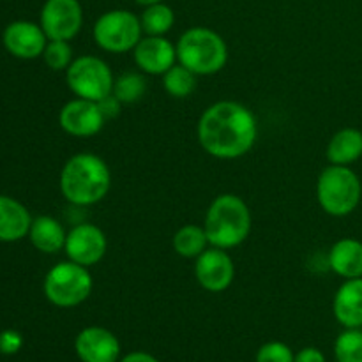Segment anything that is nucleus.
I'll list each match as a JSON object with an SVG mask.
<instances>
[{
  "instance_id": "obj_32",
  "label": "nucleus",
  "mask_w": 362,
  "mask_h": 362,
  "mask_svg": "<svg viewBox=\"0 0 362 362\" xmlns=\"http://www.w3.org/2000/svg\"><path fill=\"white\" fill-rule=\"evenodd\" d=\"M134 2H136L138 6H144V7H147V6H152V4L163 2V0H134Z\"/></svg>"
},
{
  "instance_id": "obj_23",
  "label": "nucleus",
  "mask_w": 362,
  "mask_h": 362,
  "mask_svg": "<svg viewBox=\"0 0 362 362\" xmlns=\"http://www.w3.org/2000/svg\"><path fill=\"white\" fill-rule=\"evenodd\" d=\"M140 23L145 35H165L175 25V13L165 2L152 4V6L144 7Z\"/></svg>"
},
{
  "instance_id": "obj_14",
  "label": "nucleus",
  "mask_w": 362,
  "mask_h": 362,
  "mask_svg": "<svg viewBox=\"0 0 362 362\" xmlns=\"http://www.w3.org/2000/svg\"><path fill=\"white\" fill-rule=\"evenodd\" d=\"M138 69L152 76H163L177 64V48L165 35H144L133 49Z\"/></svg>"
},
{
  "instance_id": "obj_30",
  "label": "nucleus",
  "mask_w": 362,
  "mask_h": 362,
  "mask_svg": "<svg viewBox=\"0 0 362 362\" xmlns=\"http://www.w3.org/2000/svg\"><path fill=\"white\" fill-rule=\"evenodd\" d=\"M293 362H325V356L322 354V350L315 349V346H306L296 354Z\"/></svg>"
},
{
  "instance_id": "obj_13",
  "label": "nucleus",
  "mask_w": 362,
  "mask_h": 362,
  "mask_svg": "<svg viewBox=\"0 0 362 362\" xmlns=\"http://www.w3.org/2000/svg\"><path fill=\"white\" fill-rule=\"evenodd\" d=\"M74 352L81 362H119L120 341L110 329L90 325L78 332Z\"/></svg>"
},
{
  "instance_id": "obj_4",
  "label": "nucleus",
  "mask_w": 362,
  "mask_h": 362,
  "mask_svg": "<svg viewBox=\"0 0 362 362\" xmlns=\"http://www.w3.org/2000/svg\"><path fill=\"white\" fill-rule=\"evenodd\" d=\"M177 62L193 71L197 76H212L225 69L228 62V46L216 30L207 27H191L175 45Z\"/></svg>"
},
{
  "instance_id": "obj_25",
  "label": "nucleus",
  "mask_w": 362,
  "mask_h": 362,
  "mask_svg": "<svg viewBox=\"0 0 362 362\" xmlns=\"http://www.w3.org/2000/svg\"><path fill=\"white\" fill-rule=\"evenodd\" d=\"M336 362H362V331L345 329L334 341Z\"/></svg>"
},
{
  "instance_id": "obj_21",
  "label": "nucleus",
  "mask_w": 362,
  "mask_h": 362,
  "mask_svg": "<svg viewBox=\"0 0 362 362\" xmlns=\"http://www.w3.org/2000/svg\"><path fill=\"white\" fill-rule=\"evenodd\" d=\"M173 250L182 258H194L197 260L211 244H209L207 233L204 226L184 225L173 235Z\"/></svg>"
},
{
  "instance_id": "obj_27",
  "label": "nucleus",
  "mask_w": 362,
  "mask_h": 362,
  "mask_svg": "<svg viewBox=\"0 0 362 362\" xmlns=\"http://www.w3.org/2000/svg\"><path fill=\"white\" fill-rule=\"evenodd\" d=\"M257 362H293L296 354L292 352L286 343L281 341H269L258 349Z\"/></svg>"
},
{
  "instance_id": "obj_8",
  "label": "nucleus",
  "mask_w": 362,
  "mask_h": 362,
  "mask_svg": "<svg viewBox=\"0 0 362 362\" xmlns=\"http://www.w3.org/2000/svg\"><path fill=\"white\" fill-rule=\"evenodd\" d=\"M66 83L76 98L99 103L112 94L115 76L103 59L95 55H81L67 67Z\"/></svg>"
},
{
  "instance_id": "obj_31",
  "label": "nucleus",
  "mask_w": 362,
  "mask_h": 362,
  "mask_svg": "<svg viewBox=\"0 0 362 362\" xmlns=\"http://www.w3.org/2000/svg\"><path fill=\"white\" fill-rule=\"evenodd\" d=\"M119 362H159L158 359H156L152 354H147V352H129L126 354L124 357H120Z\"/></svg>"
},
{
  "instance_id": "obj_1",
  "label": "nucleus",
  "mask_w": 362,
  "mask_h": 362,
  "mask_svg": "<svg viewBox=\"0 0 362 362\" xmlns=\"http://www.w3.org/2000/svg\"><path fill=\"white\" fill-rule=\"evenodd\" d=\"M197 134L209 156L232 161L253 148L258 136L257 117L243 103L218 101L202 113Z\"/></svg>"
},
{
  "instance_id": "obj_16",
  "label": "nucleus",
  "mask_w": 362,
  "mask_h": 362,
  "mask_svg": "<svg viewBox=\"0 0 362 362\" xmlns=\"http://www.w3.org/2000/svg\"><path fill=\"white\" fill-rule=\"evenodd\" d=\"M334 318L345 329L362 327V278L345 279L332 299Z\"/></svg>"
},
{
  "instance_id": "obj_29",
  "label": "nucleus",
  "mask_w": 362,
  "mask_h": 362,
  "mask_svg": "<svg viewBox=\"0 0 362 362\" xmlns=\"http://www.w3.org/2000/svg\"><path fill=\"white\" fill-rule=\"evenodd\" d=\"M98 105H99V108H101V112L105 113L106 120H108V119H115V117L119 115L120 110H122V106H124L122 103H120L119 99H117L113 94L106 95V98L101 99V101H99Z\"/></svg>"
},
{
  "instance_id": "obj_2",
  "label": "nucleus",
  "mask_w": 362,
  "mask_h": 362,
  "mask_svg": "<svg viewBox=\"0 0 362 362\" xmlns=\"http://www.w3.org/2000/svg\"><path fill=\"white\" fill-rule=\"evenodd\" d=\"M60 193L74 207H90L112 189V172L105 159L92 152L71 156L60 172Z\"/></svg>"
},
{
  "instance_id": "obj_19",
  "label": "nucleus",
  "mask_w": 362,
  "mask_h": 362,
  "mask_svg": "<svg viewBox=\"0 0 362 362\" xmlns=\"http://www.w3.org/2000/svg\"><path fill=\"white\" fill-rule=\"evenodd\" d=\"M27 237L37 251L45 255H55L59 251H64L67 232L62 223L53 216H37L35 219H32Z\"/></svg>"
},
{
  "instance_id": "obj_10",
  "label": "nucleus",
  "mask_w": 362,
  "mask_h": 362,
  "mask_svg": "<svg viewBox=\"0 0 362 362\" xmlns=\"http://www.w3.org/2000/svg\"><path fill=\"white\" fill-rule=\"evenodd\" d=\"M106 251H108V239L98 225L81 223L67 232L64 253L67 255V260L74 264L83 267L98 265L105 258Z\"/></svg>"
},
{
  "instance_id": "obj_3",
  "label": "nucleus",
  "mask_w": 362,
  "mask_h": 362,
  "mask_svg": "<svg viewBox=\"0 0 362 362\" xmlns=\"http://www.w3.org/2000/svg\"><path fill=\"white\" fill-rule=\"evenodd\" d=\"M204 228L211 246L228 251L240 246L250 237L253 216L239 194H219L205 212Z\"/></svg>"
},
{
  "instance_id": "obj_17",
  "label": "nucleus",
  "mask_w": 362,
  "mask_h": 362,
  "mask_svg": "<svg viewBox=\"0 0 362 362\" xmlns=\"http://www.w3.org/2000/svg\"><path fill=\"white\" fill-rule=\"evenodd\" d=\"M32 216L23 204L0 194V243H18L28 235Z\"/></svg>"
},
{
  "instance_id": "obj_18",
  "label": "nucleus",
  "mask_w": 362,
  "mask_h": 362,
  "mask_svg": "<svg viewBox=\"0 0 362 362\" xmlns=\"http://www.w3.org/2000/svg\"><path fill=\"white\" fill-rule=\"evenodd\" d=\"M329 267L343 279L362 278V243L345 237L332 244L329 250Z\"/></svg>"
},
{
  "instance_id": "obj_20",
  "label": "nucleus",
  "mask_w": 362,
  "mask_h": 362,
  "mask_svg": "<svg viewBox=\"0 0 362 362\" xmlns=\"http://www.w3.org/2000/svg\"><path fill=\"white\" fill-rule=\"evenodd\" d=\"M327 161L331 165L350 166L362 158V131L357 127H343L332 134L327 144Z\"/></svg>"
},
{
  "instance_id": "obj_22",
  "label": "nucleus",
  "mask_w": 362,
  "mask_h": 362,
  "mask_svg": "<svg viewBox=\"0 0 362 362\" xmlns=\"http://www.w3.org/2000/svg\"><path fill=\"white\" fill-rule=\"evenodd\" d=\"M197 74L177 62L161 76L163 88L173 99H186L197 90Z\"/></svg>"
},
{
  "instance_id": "obj_5",
  "label": "nucleus",
  "mask_w": 362,
  "mask_h": 362,
  "mask_svg": "<svg viewBox=\"0 0 362 362\" xmlns=\"http://www.w3.org/2000/svg\"><path fill=\"white\" fill-rule=\"evenodd\" d=\"M362 182L350 166H325L317 179V200L332 218L350 216L361 204Z\"/></svg>"
},
{
  "instance_id": "obj_28",
  "label": "nucleus",
  "mask_w": 362,
  "mask_h": 362,
  "mask_svg": "<svg viewBox=\"0 0 362 362\" xmlns=\"http://www.w3.org/2000/svg\"><path fill=\"white\" fill-rule=\"evenodd\" d=\"M23 346V336L14 329H6L0 332V354L2 356H14Z\"/></svg>"
},
{
  "instance_id": "obj_6",
  "label": "nucleus",
  "mask_w": 362,
  "mask_h": 362,
  "mask_svg": "<svg viewBox=\"0 0 362 362\" xmlns=\"http://www.w3.org/2000/svg\"><path fill=\"white\" fill-rule=\"evenodd\" d=\"M94 288L88 267L66 260L53 265L42 283V292L49 304L62 310L76 308L90 297Z\"/></svg>"
},
{
  "instance_id": "obj_7",
  "label": "nucleus",
  "mask_w": 362,
  "mask_h": 362,
  "mask_svg": "<svg viewBox=\"0 0 362 362\" xmlns=\"http://www.w3.org/2000/svg\"><path fill=\"white\" fill-rule=\"evenodd\" d=\"M94 42L108 53L133 52L144 37L140 16L127 9H112L103 13L92 27Z\"/></svg>"
},
{
  "instance_id": "obj_11",
  "label": "nucleus",
  "mask_w": 362,
  "mask_h": 362,
  "mask_svg": "<svg viewBox=\"0 0 362 362\" xmlns=\"http://www.w3.org/2000/svg\"><path fill=\"white\" fill-rule=\"evenodd\" d=\"M194 278L207 292L221 293L233 283L235 264L226 250L209 246L194 262Z\"/></svg>"
},
{
  "instance_id": "obj_15",
  "label": "nucleus",
  "mask_w": 362,
  "mask_h": 362,
  "mask_svg": "<svg viewBox=\"0 0 362 362\" xmlns=\"http://www.w3.org/2000/svg\"><path fill=\"white\" fill-rule=\"evenodd\" d=\"M2 41L7 52L21 60L42 57V52L48 45V37L41 25L27 20H18L7 25L2 34Z\"/></svg>"
},
{
  "instance_id": "obj_9",
  "label": "nucleus",
  "mask_w": 362,
  "mask_h": 362,
  "mask_svg": "<svg viewBox=\"0 0 362 362\" xmlns=\"http://www.w3.org/2000/svg\"><path fill=\"white\" fill-rule=\"evenodd\" d=\"M39 25L49 41H71L83 27V7L80 0H46Z\"/></svg>"
},
{
  "instance_id": "obj_12",
  "label": "nucleus",
  "mask_w": 362,
  "mask_h": 362,
  "mask_svg": "<svg viewBox=\"0 0 362 362\" xmlns=\"http://www.w3.org/2000/svg\"><path fill=\"white\" fill-rule=\"evenodd\" d=\"M59 124L69 136L90 138L101 133L106 117L95 101L74 98L60 108Z\"/></svg>"
},
{
  "instance_id": "obj_26",
  "label": "nucleus",
  "mask_w": 362,
  "mask_h": 362,
  "mask_svg": "<svg viewBox=\"0 0 362 362\" xmlns=\"http://www.w3.org/2000/svg\"><path fill=\"white\" fill-rule=\"evenodd\" d=\"M42 60L52 71H67L73 62V48L69 41H49L42 52Z\"/></svg>"
},
{
  "instance_id": "obj_24",
  "label": "nucleus",
  "mask_w": 362,
  "mask_h": 362,
  "mask_svg": "<svg viewBox=\"0 0 362 362\" xmlns=\"http://www.w3.org/2000/svg\"><path fill=\"white\" fill-rule=\"evenodd\" d=\"M147 92V80L140 73H124L115 78L112 94L119 99L122 105H134L140 101Z\"/></svg>"
}]
</instances>
